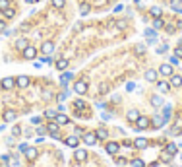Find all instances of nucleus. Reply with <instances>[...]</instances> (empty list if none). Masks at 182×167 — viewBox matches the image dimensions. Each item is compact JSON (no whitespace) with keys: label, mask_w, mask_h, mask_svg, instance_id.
<instances>
[{"label":"nucleus","mask_w":182,"mask_h":167,"mask_svg":"<svg viewBox=\"0 0 182 167\" xmlns=\"http://www.w3.org/2000/svg\"><path fill=\"white\" fill-rule=\"evenodd\" d=\"M82 140H83L85 146H95V144H97V134H95V132H83Z\"/></svg>","instance_id":"obj_1"},{"label":"nucleus","mask_w":182,"mask_h":167,"mask_svg":"<svg viewBox=\"0 0 182 167\" xmlns=\"http://www.w3.org/2000/svg\"><path fill=\"white\" fill-rule=\"evenodd\" d=\"M47 130H49V132L52 134V138H60V136H58V130H60V124H58L56 121H52V123H49V124H47Z\"/></svg>","instance_id":"obj_2"},{"label":"nucleus","mask_w":182,"mask_h":167,"mask_svg":"<svg viewBox=\"0 0 182 167\" xmlns=\"http://www.w3.org/2000/svg\"><path fill=\"white\" fill-rule=\"evenodd\" d=\"M149 119L147 117H138V121H136V128L138 130H145V128H149Z\"/></svg>","instance_id":"obj_3"},{"label":"nucleus","mask_w":182,"mask_h":167,"mask_svg":"<svg viewBox=\"0 0 182 167\" xmlns=\"http://www.w3.org/2000/svg\"><path fill=\"white\" fill-rule=\"evenodd\" d=\"M105 150H107V154L116 155V154H118V150H120V144L118 142H109V144L105 146Z\"/></svg>","instance_id":"obj_4"},{"label":"nucleus","mask_w":182,"mask_h":167,"mask_svg":"<svg viewBox=\"0 0 182 167\" xmlns=\"http://www.w3.org/2000/svg\"><path fill=\"white\" fill-rule=\"evenodd\" d=\"M159 74L161 76H173V64H167V62H165V64H161L159 66Z\"/></svg>","instance_id":"obj_5"},{"label":"nucleus","mask_w":182,"mask_h":167,"mask_svg":"<svg viewBox=\"0 0 182 167\" xmlns=\"http://www.w3.org/2000/svg\"><path fill=\"white\" fill-rule=\"evenodd\" d=\"M74 91H76V93H79V95H83V93L87 91V82H83V80L76 82V86H74Z\"/></svg>","instance_id":"obj_6"},{"label":"nucleus","mask_w":182,"mask_h":167,"mask_svg":"<svg viewBox=\"0 0 182 167\" xmlns=\"http://www.w3.org/2000/svg\"><path fill=\"white\" fill-rule=\"evenodd\" d=\"M23 56H25V59H27V60H33L35 59V56H37V49H35V47H25V49H23Z\"/></svg>","instance_id":"obj_7"},{"label":"nucleus","mask_w":182,"mask_h":167,"mask_svg":"<svg viewBox=\"0 0 182 167\" xmlns=\"http://www.w3.org/2000/svg\"><path fill=\"white\" fill-rule=\"evenodd\" d=\"M74 158H76V161H79V163H83V161L87 159V150L76 148V154H74Z\"/></svg>","instance_id":"obj_8"},{"label":"nucleus","mask_w":182,"mask_h":167,"mask_svg":"<svg viewBox=\"0 0 182 167\" xmlns=\"http://www.w3.org/2000/svg\"><path fill=\"white\" fill-rule=\"evenodd\" d=\"M64 142H66V146H70V148H74V150H76L78 146H79V138L76 136V134H72V136H68L66 140H64Z\"/></svg>","instance_id":"obj_9"},{"label":"nucleus","mask_w":182,"mask_h":167,"mask_svg":"<svg viewBox=\"0 0 182 167\" xmlns=\"http://www.w3.org/2000/svg\"><path fill=\"white\" fill-rule=\"evenodd\" d=\"M0 86H2L4 90H12V87L16 86V80H14V78H10V76H8V78H4V80L0 82Z\"/></svg>","instance_id":"obj_10"},{"label":"nucleus","mask_w":182,"mask_h":167,"mask_svg":"<svg viewBox=\"0 0 182 167\" xmlns=\"http://www.w3.org/2000/svg\"><path fill=\"white\" fill-rule=\"evenodd\" d=\"M41 51H43V55H51L52 51H54V43H51V41H45L41 47Z\"/></svg>","instance_id":"obj_11"},{"label":"nucleus","mask_w":182,"mask_h":167,"mask_svg":"<svg viewBox=\"0 0 182 167\" xmlns=\"http://www.w3.org/2000/svg\"><path fill=\"white\" fill-rule=\"evenodd\" d=\"M16 86L18 87H27L29 86V78L27 76H18L16 78Z\"/></svg>","instance_id":"obj_12"},{"label":"nucleus","mask_w":182,"mask_h":167,"mask_svg":"<svg viewBox=\"0 0 182 167\" xmlns=\"http://www.w3.org/2000/svg\"><path fill=\"white\" fill-rule=\"evenodd\" d=\"M16 119H18V115H16V111H12V109H8V111L4 113V121L6 123H14Z\"/></svg>","instance_id":"obj_13"},{"label":"nucleus","mask_w":182,"mask_h":167,"mask_svg":"<svg viewBox=\"0 0 182 167\" xmlns=\"http://www.w3.org/2000/svg\"><path fill=\"white\" fill-rule=\"evenodd\" d=\"M170 86H173V87H180L182 86V76L173 74V76H170Z\"/></svg>","instance_id":"obj_14"},{"label":"nucleus","mask_w":182,"mask_h":167,"mask_svg":"<svg viewBox=\"0 0 182 167\" xmlns=\"http://www.w3.org/2000/svg\"><path fill=\"white\" fill-rule=\"evenodd\" d=\"M147 138H136L134 140V146H136V148H140V150H143V148H147Z\"/></svg>","instance_id":"obj_15"},{"label":"nucleus","mask_w":182,"mask_h":167,"mask_svg":"<svg viewBox=\"0 0 182 167\" xmlns=\"http://www.w3.org/2000/svg\"><path fill=\"white\" fill-rule=\"evenodd\" d=\"M66 68H68V59H58L56 60V70L62 72V70H66Z\"/></svg>","instance_id":"obj_16"},{"label":"nucleus","mask_w":182,"mask_h":167,"mask_svg":"<svg viewBox=\"0 0 182 167\" xmlns=\"http://www.w3.org/2000/svg\"><path fill=\"white\" fill-rule=\"evenodd\" d=\"M23 154H25V158H27L29 161H33V159L37 158V150H35V148H27Z\"/></svg>","instance_id":"obj_17"},{"label":"nucleus","mask_w":182,"mask_h":167,"mask_svg":"<svg viewBox=\"0 0 182 167\" xmlns=\"http://www.w3.org/2000/svg\"><path fill=\"white\" fill-rule=\"evenodd\" d=\"M54 121H56L58 124H60V126H64V124H68V123H70V119H68V117H66V115H60V113H58V115H56V119H54Z\"/></svg>","instance_id":"obj_18"},{"label":"nucleus","mask_w":182,"mask_h":167,"mask_svg":"<svg viewBox=\"0 0 182 167\" xmlns=\"http://www.w3.org/2000/svg\"><path fill=\"white\" fill-rule=\"evenodd\" d=\"M145 37L149 39V43H155V41H157V33H155V29H145Z\"/></svg>","instance_id":"obj_19"},{"label":"nucleus","mask_w":182,"mask_h":167,"mask_svg":"<svg viewBox=\"0 0 182 167\" xmlns=\"http://www.w3.org/2000/svg\"><path fill=\"white\" fill-rule=\"evenodd\" d=\"M169 87H170V84H169V82H159V84H157V90L161 91V93H167V91H169Z\"/></svg>","instance_id":"obj_20"},{"label":"nucleus","mask_w":182,"mask_h":167,"mask_svg":"<svg viewBox=\"0 0 182 167\" xmlns=\"http://www.w3.org/2000/svg\"><path fill=\"white\" fill-rule=\"evenodd\" d=\"M145 80L147 82H155L157 80V70H147L145 72Z\"/></svg>","instance_id":"obj_21"},{"label":"nucleus","mask_w":182,"mask_h":167,"mask_svg":"<svg viewBox=\"0 0 182 167\" xmlns=\"http://www.w3.org/2000/svg\"><path fill=\"white\" fill-rule=\"evenodd\" d=\"M95 134H97V140H107V136H109V132H107L105 128H97Z\"/></svg>","instance_id":"obj_22"},{"label":"nucleus","mask_w":182,"mask_h":167,"mask_svg":"<svg viewBox=\"0 0 182 167\" xmlns=\"http://www.w3.org/2000/svg\"><path fill=\"white\" fill-rule=\"evenodd\" d=\"M126 117H128V121H130V123H136L140 115H138V111H136V109H132V111H128V115H126Z\"/></svg>","instance_id":"obj_23"},{"label":"nucleus","mask_w":182,"mask_h":167,"mask_svg":"<svg viewBox=\"0 0 182 167\" xmlns=\"http://www.w3.org/2000/svg\"><path fill=\"white\" fill-rule=\"evenodd\" d=\"M16 47H18L19 51H23L25 47H29V41L27 39H18V41H16Z\"/></svg>","instance_id":"obj_24"},{"label":"nucleus","mask_w":182,"mask_h":167,"mask_svg":"<svg viewBox=\"0 0 182 167\" xmlns=\"http://www.w3.org/2000/svg\"><path fill=\"white\" fill-rule=\"evenodd\" d=\"M68 80H72V72H66V74L60 78V86L66 87V86H68Z\"/></svg>","instance_id":"obj_25"},{"label":"nucleus","mask_w":182,"mask_h":167,"mask_svg":"<svg viewBox=\"0 0 182 167\" xmlns=\"http://www.w3.org/2000/svg\"><path fill=\"white\" fill-rule=\"evenodd\" d=\"M2 14H4V18H6V20H10V18H14V16H16V10H12V8H6V10H2Z\"/></svg>","instance_id":"obj_26"},{"label":"nucleus","mask_w":182,"mask_h":167,"mask_svg":"<svg viewBox=\"0 0 182 167\" xmlns=\"http://www.w3.org/2000/svg\"><path fill=\"white\" fill-rule=\"evenodd\" d=\"M56 111H54V109H47V111H45V117L47 119H51V121H54V119H56Z\"/></svg>","instance_id":"obj_27"},{"label":"nucleus","mask_w":182,"mask_h":167,"mask_svg":"<svg viewBox=\"0 0 182 167\" xmlns=\"http://www.w3.org/2000/svg\"><path fill=\"white\" fill-rule=\"evenodd\" d=\"M163 124H165V119H163V117H155V119H153V126H155V128H161Z\"/></svg>","instance_id":"obj_28"},{"label":"nucleus","mask_w":182,"mask_h":167,"mask_svg":"<svg viewBox=\"0 0 182 167\" xmlns=\"http://www.w3.org/2000/svg\"><path fill=\"white\" fill-rule=\"evenodd\" d=\"M170 8H174L176 12H180V8H182V0H170Z\"/></svg>","instance_id":"obj_29"},{"label":"nucleus","mask_w":182,"mask_h":167,"mask_svg":"<svg viewBox=\"0 0 182 167\" xmlns=\"http://www.w3.org/2000/svg\"><path fill=\"white\" fill-rule=\"evenodd\" d=\"M74 107H76L78 111H83V109H85V101H83V99H76V103H74Z\"/></svg>","instance_id":"obj_30"},{"label":"nucleus","mask_w":182,"mask_h":167,"mask_svg":"<svg viewBox=\"0 0 182 167\" xmlns=\"http://www.w3.org/2000/svg\"><path fill=\"white\" fill-rule=\"evenodd\" d=\"M163 25H165V23H163L161 18H155V20H153V29H161Z\"/></svg>","instance_id":"obj_31"},{"label":"nucleus","mask_w":182,"mask_h":167,"mask_svg":"<svg viewBox=\"0 0 182 167\" xmlns=\"http://www.w3.org/2000/svg\"><path fill=\"white\" fill-rule=\"evenodd\" d=\"M176 150H178V146H176V144H169V146H167V152H169L170 155H174Z\"/></svg>","instance_id":"obj_32"},{"label":"nucleus","mask_w":182,"mask_h":167,"mask_svg":"<svg viewBox=\"0 0 182 167\" xmlns=\"http://www.w3.org/2000/svg\"><path fill=\"white\" fill-rule=\"evenodd\" d=\"M170 113H173V111H170V107H163V119H165V121H169V119H170Z\"/></svg>","instance_id":"obj_33"},{"label":"nucleus","mask_w":182,"mask_h":167,"mask_svg":"<svg viewBox=\"0 0 182 167\" xmlns=\"http://www.w3.org/2000/svg\"><path fill=\"white\" fill-rule=\"evenodd\" d=\"M79 14H82V16H87V14H89V4H82V8H79Z\"/></svg>","instance_id":"obj_34"},{"label":"nucleus","mask_w":182,"mask_h":167,"mask_svg":"<svg viewBox=\"0 0 182 167\" xmlns=\"http://www.w3.org/2000/svg\"><path fill=\"white\" fill-rule=\"evenodd\" d=\"M132 167H145L143 159H132Z\"/></svg>","instance_id":"obj_35"},{"label":"nucleus","mask_w":182,"mask_h":167,"mask_svg":"<svg viewBox=\"0 0 182 167\" xmlns=\"http://www.w3.org/2000/svg\"><path fill=\"white\" fill-rule=\"evenodd\" d=\"M151 16L153 18H161V8H157V6L151 8Z\"/></svg>","instance_id":"obj_36"},{"label":"nucleus","mask_w":182,"mask_h":167,"mask_svg":"<svg viewBox=\"0 0 182 167\" xmlns=\"http://www.w3.org/2000/svg\"><path fill=\"white\" fill-rule=\"evenodd\" d=\"M161 159H163V161H165V163H169V161H170V159H173V155H170V154H169V152H165V154H163V155H161Z\"/></svg>","instance_id":"obj_37"},{"label":"nucleus","mask_w":182,"mask_h":167,"mask_svg":"<svg viewBox=\"0 0 182 167\" xmlns=\"http://www.w3.org/2000/svg\"><path fill=\"white\" fill-rule=\"evenodd\" d=\"M153 105H157V107H161V105H163V99H161V97H159V95H155V97H153Z\"/></svg>","instance_id":"obj_38"},{"label":"nucleus","mask_w":182,"mask_h":167,"mask_svg":"<svg viewBox=\"0 0 182 167\" xmlns=\"http://www.w3.org/2000/svg\"><path fill=\"white\" fill-rule=\"evenodd\" d=\"M10 6V0H0V10H6Z\"/></svg>","instance_id":"obj_39"},{"label":"nucleus","mask_w":182,"mask_h":167,"mask_svg":"<svg viewBox=\"0 0 182 167\" xmlns=\"http://www.w3.org/2000/svg\"><path fill=\"white\" fill-rule=\"evenodd\" d=\"M52 6H54V8H62L64 6V0H52Z\"/></svg>","instance_id":"obj_40"},{"label":"nucleus","mask_w":182,"mask_h":167,"mask_svg":"<svg viewBox=\"0 0 182 167\" xmlns=\"http://www.w3.org/2000/svg\"><path fill=\"white\" fill-rule=\"evenodd\" d=\"M165 51H169V45H161V47L157 49V53H159V55H163Z\"/></svg>","instance_id":"obj_41"},{"label":"nucleus","mask_w":182,"mask_h":167,"mask_svg":"<svg viewBox=\"0 0 182 167\" xmlns=\"http://www.w3.org/2000/svg\"><path fill=\"white\" fill-rule=\"evenodd\" d=\"M170 134H173V136H178V134H180V128H178V126H173V128H170Z\"/></svg>","instance_id":"obj_42"},{"label":"nucleus","mask_w":182,"mask_h":167,"mask_svg":"<svg viewBox=\"0 0 182 167\" xmlns=\"http://www.w3.org/2000/svg\"><path fill=\"white\" fill-rule=\"evenodd\" d=\"M68 93H70V91H68V90H66V91H64V93H60V95H58V103H60V101H64V99H66V97H68Z\"/></svg>","instance_id":"obj_43"},{"label":"nucleus","mask_w":182,"mask_h":167,"mask_svg":"<svg viewBox=\"0 0 182 167\" xmlns=\"http://www.w3.org/2000/svg\"><path fill=\"white\" fill-rule=\"evenodd\" d=\"M174 56H178V59H182V47H176V51H174Z\"/></svg>","instance_id":"obj_44"},{"label":"nucleus","mask_w":182,"mask_h":167,"mask_svg":"<svg viewBox=\"0 0 182 167\" xmlns=\"http://www.w3.org/2000/svg\"><path fill=\"white\" fill-rule=\"evenodd\" d=\"M12 134H14V136H19V134H21V128H19V126H14Z\"/></svg>","instance_id":"obj_45"},{"label":"nucleus","mask_w":182,"mask_h":167,"mask_svg":"<svg viewBox=\"0 0 182 167\" xmlns=\"http://www.w3.org/2000/svg\"><path fill=\"white\" fill-rule=\"evenodd\" d=\"M116 163H118V165H126V159L124 158H116Z\"/></svg>","instance_id":"obj_46"},{"label":"nucleus","mask_w":182,"mask_h":167,"mask_svg":"<svg viewBox=\"0 0 182 167\" xmlns=\"http://www.w3.org/2000/svg\"><path fill=\"white\" fill-rule=\"evenodd\" d=\"M52 95H51V91H43V99H51Z\"/></svg>","instance_id":"obj_47"},{"label":"nucleus","mask_w":182,"mask_h":167,"mask_svg":"<svg viewBox=\"0 0 182 167\" xmlns=\"http://www.w3.org/2000/svg\"><path fill=\"white\" fill-rule=\"evenodd\" d=\"M170 64H178V56H170Z\"/></svg>","instance_id":"obj_48"},{"label":"nucleus","mask_w":182,"mask_h":167,"mask_svg":"<svg viewBox=\"0 0 182 167\" xmlns=\"http://www.w3.org/2000/svg\"><path fill=\"white\" fill-rule=\"evenodd\" d=\"M27 148H29L27 144H19V152H25V150H27Z\"/></svg>","instance_id":"obj_49"},{"label":"nucleus","mask_w":182,"mask_h":167,"mask_svg":"<svg viewBox=\"0 0 182 167\" xmlns=\"http://www.w3.org/2000/svg\"><path fill=\"white\" fill-rule=\"evenodd\" d=\"M145 51V45H138V53H143Z\"/></svg>","instance_id":"obj_50"},{"label":"nucleus","mask_w":182,"mask_h":167,"mask_svg":"<svg viewBox=\"0 0 182 167\" xmlns=\"http://www.w3.org/2000/svg\"><path fill=\"white\" fill-rule=\"evenodd\" d=\"M122 10H124V6H122V4H118V6L114 8V12H122Z\"/></svg>","instance_id":"obj_51"},{"label":"nucleus","mask_w":182,"mask_h":167,"mask_svg":"<svg viewBox=\"0 0 182 167\" xmlns=\"http://www.w3.org/2000/svg\"><path fill=\"white\" fill-rule=\"evenodd\" d=\"M45 130H47V128H43V126H39V128H37V134H45Z\"/></svg>","instance_id":"obj_52"},{"label":"nucleus","mask_w":182,"mask_h":167,"mask_svg":"<svg viewBox=\"0 0 182 167\" xmlns=\"http://www.w3.org/2000/svg\"><path fill=\"white\" fill-rule=\"evenodd\" d=\"M124 146H128V148H130V146H134V142H132V140H124Z\"/></svg>","instance_id":"obj_53"},{"label":"nucleus","mask_w":182,"mask_h":167,"mask_svg":"<svg viewBox=\"0 0 182 167\" xmlns=\"http://www.w3.org/2000/svg\"><path fill=\"white\" fill-rule=\"evenodd\" d=\"M0 31H6V23L4 22H0Z\"/></svg>","instance_id":"obj_54"},{"label":"nucleus","mask_w":182,"mask_h":167,"mask_svg":"<svg viewBox=\"0 0 182 167\" xmlns=\"http://www.w3.org/2000/svg\"><path fill=\"white\" fill-rule=\"evenodd\" d=\"M4 128H6V124H0V132H2V130H4Z\"/></svg>","instance_id":"obj_55"},{"label":"nucleus","mask_w":182,"mask_h":167,"mask_svg":"<svg viewBox=\"0 0 182 167\" xmlns=\"http://www.w3.org/2000/svg\"><path fill=\"white\" fill-rule=\"evenodd\" d=\"M25 2H27V4H33V2H37V0H25Z\"/></svg>","instance_id":"obj_56"},{"label":"nucleus","mask_w":182,"mask_h":167,"mask_svg":"<svg viewBox=\"0 0 182 167\" xmlns=\"http://www.w3.org/2000/svg\"><path fill=\"white\" fill-rule=\"evenodd\" d=\"M134 2H136V4H140V2H142V0H134Z\"/></svg>","instance_id":"obj_57"},{"label":"nucleus","mask_w":182,"mask_h":167,"mask_svg":"<svg viewBox=\"0 0 182 167\" xmlns=\"http://www.w3.org/2000/svg\"><path fill=\"white\" fill-rule=\"evenodd\" d=\"M180 159H182V152H180Z\"/></svg>","instance_id":"obj_58"}]
</instances>
